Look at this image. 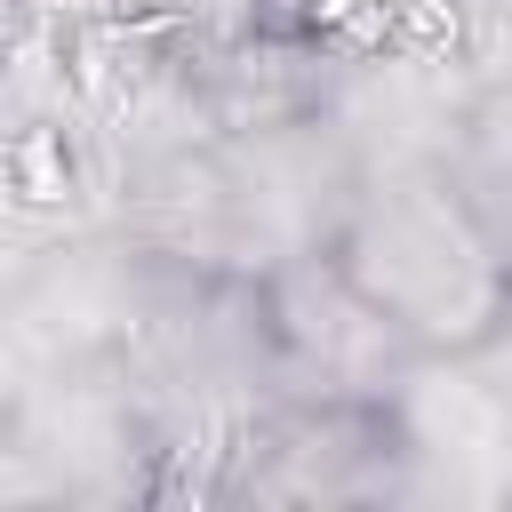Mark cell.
I'll use <instances>...</instances> for the list:
<instances>
[{
	"instance_id": "2",
	"label": "cell",
	"mask_w": 512,
	"mask_h": 512,
	"mask_svg": "<svg viewBox=\"0 0 512 512\" xmlns=\"http://www.w3.org/2000/svg\"><path fill=\"white\" fill-rule=\"evenodd\" d=\"M456 112H464V160L512 176V0H472L464 8Z\"/></svg>"
},
{
	"instance_id": "1",
	"label": "cell",
	"mask_w": 512,
	"mask_h": 512,
	"mask_svg": "<svg viewBox=\"0 0 512 512\" xmlns=\"http://www.w3.org/2000/svg\"><path fill=\"white\" fill-rule=\"evenodd\" d=\"M264 328H272V376L280 400H360L384 408L400 376L416 368V344L384 320V304L328 256H288L264 272Z\"/></svg>"
},
{
	"instance_id": "3",
	"label": "cell",
	"mask_w": 512,
	"mask_h": 512,
	"mask_svg": "<svg viewBox=\"0 0 512 512\" xmlns=\"http://www.w3.org/2000/svg\"><path fill=\"white\" fill-rule=\"evenodd\" d=\"M304 16H312V0H264V24H288V32H304Z\"/></svg>"
}]
</instances>
